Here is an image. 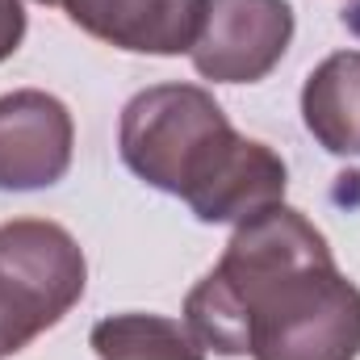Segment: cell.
<instances>
[{
	"mask_svg": "<svg viewBox=\"0 0 360 360\" xmlns=\"http://www.w3.org/2000/svg\"><path fill=\"white\" fill-rule=\"evenodd\" d=\"M188 331L218 356L252 360H356L360 289L289 205L239 222L222 260L184 297Z\"/></svg>",
	"mask_w": 360,
	"mask_h": 360,
	"instance_id": "cell-1",
	"label": "cell"
},
{
	"mask_svg": "<svg viewBox=\"0 0 360 360\" xmlns=\"http://www.w3.org/2000/svg\"><path fill=\"white\" fill-rule=\"evenodd\" d=\"M117 147L134 176L180 197L201 222H248L281 205L289 184L285 160L243 139L197 84H155L130 96Z\"/></svg>",
	"mask_w": 360,
	"mask_h": 360,
	"instance_id": "cell-2",
	"label": "cell"
},
{
	"mask_svg": "<svg viewBox=\"0 0 360 360\" xmlns=\"http://www.w3.org/2000/svg\"><path fill=\"white\" fill-rule=\"evenodd\" d=\"M89 264L80 243L46 218L0 226V356L51 331L80 297Z\"/></svg>",
	"mask_w": 360,
	"mask_h": 360,
	"instance_id": "cell-3",
	"label": "cell"
},
{
	"mask_svg": "<svg viewBox=\"0 0 360 360\" xmlns=\"http://www.w3.org/2000/svg\"><path fill=\"white\" fill-rule=\"evenodd\" d=\"M293 38L289 0H205L193 68L218 84H256L285 59Z\"/></svg>",
	"mask_w": 360,
	"mask_h": 360,
	"instance_id": "cell-4",
	"label": "cell"
},
{
	"mask_svg": "<svg viewBox=\"0 0 360 360\" xmlns=\"http://www.w3.org/2000/svg\"><path fill=\"white\" fill-rule=\"evenodd\" d=\"M76 126L59 96L21 89L0 96V188L30 193L59 184L72 168Z\"/></svg>",
	"mask_w": 360,
	"mask_h": 360,
	"instance_id": "cell-5",
	"label": "cell"
},
{
	"mask_svg": "<svg viewBox=\"0 0 360 360\" xmlns=\"http://www.w3.org/2000/svg\"><path fill=\"white\" fill-rule=\"evenodd\" d=\"M68 17L134 55H184L205 25V0H59Z\"/></svg>",
	"mask_w": 360,
	"mask_h": 360,
	"instance_id": "cell-6",
	"label": "cell"
},
{
	"mask_svg": "<svg viewBox=\"0 0 360 360\" xmlns=\"http://www.w3.org/2000/svg\"><path fill=\"white\" fill-rule=\"evenodd\" d=\"M302 117L331 155H360V51H340L310 72Z\"/></svg>",
	"mask_w": 360,
	"mask_h": 360,
	"instance_id": "cell-7",
	"label": "cell"
},
{
	"mask_svg": "<svg viewBox=\"0 0 360 360\" xmlns=\"http://www.w3.org/2000/svg\"><path fill=\"white\" fill-rule=\"evenodd\" d=\"M92 352L101 360H205V348L164 314H113L92 327Z\"/></svg>",
	"mask_w": 360,
	"mask_h": 360,
	"instance_id": "cell-8",
	"label": "cell"
},
{
	"mask_svg": "<svg viewBox=\"0 0 360 360\" xmlns=\"http://www.w3.org/2000/svg\"><path fill=\"white\" fill-rule=\"evenodd\" d=\"M38 4H59V0H38ZM25 38V0H0V63L21 46Z\"/></svg>",
	"mask_w": 360,
	"mask_h": 360,
	"instance_id": "cell-9",
	"label": "cell"
}]
</instances>
